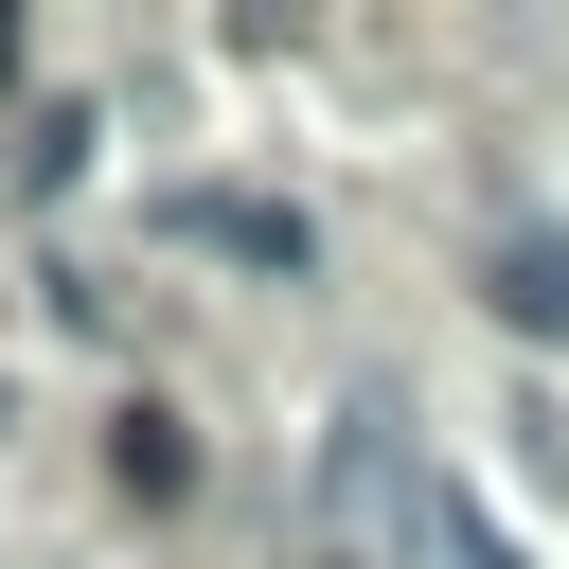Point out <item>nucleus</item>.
<instances>
[{
    "instance_id": "nucleus-1",
    "label": "nucleus",
    "mask_w": 569,
    "mask_h": 569,
    "mask_svg": "<svg viewBox=\"0 0 569 569\" xmlns=\"http://www.w3.org/2000/svg\"><path fill=\"white\" fill-rule=\"evenodd\" d=\"M160 231H196V249H231V267H320V231L284 213V196H231V178H196V196H160Z\"/></svg>"
},
{
    "instance_id": "nucleus-2",
    "label": "nucleus",
    "mask_w": 569,
    "mask_h": 569,
    "mask_svg": "<svg viewBox=\"0 0 569 569\" xmlns=\"http://www.w3.org/2000/svg\"><path fill=\"white\" fill-rule=\"evenodd\" d=\"M391 569H516V533H498V516H480L462 480H427V498H409V551H391Z\"/></svg>"
},
{
    "instance_id": "nucleus-3",
    "label": "nucleus",
    "mask_w": 569,
    "mask_h": 569,
    "mask_svg": "<svg viewBox=\"0 0 569 569\" xmlns=\"http://www.w3.org/2000/svg\"><path fill=\"white\" fill-rule=\"evenodd\" d=\"M498 320L516 338H569V231H498Z\"/></svg>"
},
{
    "instance_id": "nucleus-4",
    "label": "nucleus",
    "mask_w": 569,
    "mask_h": 569,
    "mask_svg": "<svg viewBox=\"0 0 569 569\" xmlns=\"http://www.w3.org/2000/svg\"><path fill=\"white\" fill-rule=\"evenodd\" d=\"M107 480H124V498H178V480H196V445H178L160 409H124V427H107Z\"/></svg>"
},
{
    "instance_id": "nucleus-5",
    "label": "nucleus",
    "mask_w": 569,
    "mask_h": 569,
    "mask_svg": "<svg viewBox=\"0 0 569 569\" xmlns=\"http://www.w3.org/2000/svg\"><path fill=\"white\" fill-rule=\"evenodd\" d=\"M89 178V107H36V142H18V196H71Z\"/></svg>"
},
{
    "instance_id": "nucleus-6",
    "label": "nucleus",
    "mask_w": 569,
    "mask_h": 569,
    "mask_svg": "<svg viewBox=\"0 0 569 569\" xmlns=\"http://www.w3.org/2000/svg\"><path fill=\"white\" fill-rule=\"evenodd\" d=\"M0 89H18V18H0Z\"/></svg>"
}]
</instances>
